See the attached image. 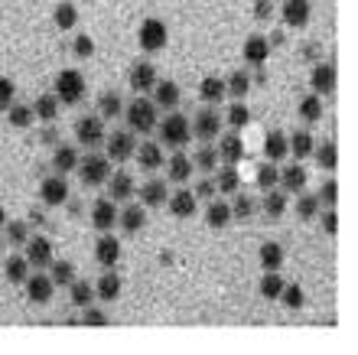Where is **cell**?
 <instances>
[{
    "mask_svg": "<svg viewBox=\"0 0 358 355\" xmlns=\"http://www.w3.org/2000/svg\"><path fill=\"white\" fill-rule=\"evenodd\" d=\"M7 121H10V127L27 131V127L36 121V118H33V108H27V104H10V108H7Z\"/></svg>",
    "mask_w": 358,
    "mask_h": 355,
    "instance_id": "44",
    "label": "cell"
},
{
    "mask_svg": "<svg viewBox=\"0 0 358 355\" xmlns=\"http://www.w3.org/2000/svg\"><path fill=\"white\" fill-rule=\"evenodd\" d=\"M316 218H322V228H326V235H336L339 232V215H336V206H326V212L320 209V215Z\"/></svg>",
    "mask_w": 358,
    "mask_h": 355,
    "instance_id": "56",
    "label": "cell"
},
{
    "mask_svg": "<svg viewBox=\"0 0 358 355\" xmlns=\"http://www.w3.org/2000/svg\"><path fill=\"white\" fill-rule=\"evenodd\" d=\"M280 17H283V23H287L290 29H303L306 23H310V17H313L310 0H283Z\"/></svg>",
    "mask_w": 358,
    "mask_h": 355,
    "instance_id": "15",
    "label": "cell"
},
{
    "mask_svg": "<svg viewBox=\"0 0 358 355\" xmlns=\"http://www.w3.org/2000/svg\"><path fill=\"white\" fill-rule=\"evenodd\" d=\"M76 167H78V150L69 147V144H59L56 153H52V169L66 176V173H72Z\"/></svg>",
    "mask_w": 358,
    "mask_h": 355,
    "instance_id": "32",
    "label": "cell"
},
{
    "mask_svg": "<svg viewBox=\"0 0 358 355\" xmlns=\"http://www.w3.org/2000/svg\"><path fill=\"white\" fill-rule=\"evenodd\" d=\"M49 267H52L49 281L56 284V287H69V284L76 281V264H72V261H52Z\"/></svg>",
    "mask_w": 358,
    "mask_h": 355,
    "instance_id": "46",
    "label": "cell"
},
{
    "mask_svg": "<svg viewBox=\"0 0 358 355\" xmlns=\"http://www.w3.org/2000/svg\"><path fill=\"white\" fill-rule=\"evenodd\" d=\"M166 39H170V33H166V23L157 17L143 20L141 29H137V43H141L143 53H160V49H166Z\"/></svg>",
    "mask_w": 358,
    "mask_h": 355,
    "instance_id": "6",
    "label": "cell"
},
{
    "mask_svg": "<svg viewBox=\"0 0 358 355\" xmlns=\"http://www.w3.org/2000/svg\"><path fill=\"white\" fill-rule=\"evenodd\" d=\"M23 287H27V297L29 303H36V307H46L49 300H52V290H56V284L49 281V274H33L29 271V277L23 281Z\"/></svg>",
    "mask_w": 358,
    "mask_h": 355,
    "instance_id": "11",
    "label": "cell"
},
{
    "mask_svg": "<svg viewBox=\"0 0 358 355\" xmlns=\"http://www.w3.org/2000/svg\"><path fill=\"white\" fill-rule=\"evenodd\" d=\"M313 153H316V163H320L326 173H332V169L339 167V147H336L332 141L316 144V147H313Z\"/></svg>",
    "mask_w": 358,
    "mask_h": 355,
    "instance_id": "39",
    "label": "cell"
},
{
    "mask_svg": "<svg viewBox=\"0 0 358 355\" xmlns=\"http://www.w3.org/2000/svg\"><path fill=\"white\" fill-rule=\"evenodd\" d=\"M124 118H127V127H131L134 134H150L153 127H157V121H160V108L153 104V98L137 95V98L124 108Z\"/></svg>",
    "mask_w": 358,
    "mask_h": 355,
    "instance_id": "1",
    "label": "cell"
},
{
    "mask_svg": "<svg viewBox=\"0 0 358 355\" xmlns=\"http://www.w3.org/2000/svg\"><path fill=\"white\" fill-rule=\"evenodd\" d=\"M212 183H215V193H238L241 189V176H238V169L231 163L218 167V176Z\"/></svg>",
    "mask_w": 358,
    "mask_h": 355,
    "instance_id": "38",
    "label": "cell"
},
{
    "mask_svg": "<svg viewBox=\"0 0 358 355\" xmlns=\"http://www.w3.org/2000/svg\"><path fill=\"white\" fill-rule=\"evenodd\" d=\"M134 147H137V137H134V131H114L104 137V157L111 160V163H124V160L134 157Z\"/></svg>",
    "mask_w": 358,
    "mask_h": 355,
    "instance_id": "8",
    "label": "cell"
},
{
    "mask_svg": "<svg viewBox=\"0 0 358 355\" xmlns=\"http://www.w3.org/2000/svg\"><path fill=\"white\" fill-rule=\"evenodd\" d=\"M157 131H160V141L173 150H182L189 141H192V127H189L186 114H166L163 121H157Z\"/></svg>",
    "mask_w": 358,
    "mask_h": 355,
    "instance_id": "3",
    "label": "cell"
},
{
    "mask_svg": "<svg viewBox=\"0 0 358 355\" xmlns=\"http://www.w3.org/2000/svg\"><path fill=\"white\" fill-rule=\"evenodd\" d=\"M192 169H199V173H215L218 169V150L215 147H199L196 157H192Z\"/></svg>",
    "mask_w": 358,
    "mask_h": 355,
    "instance_id": "42",
    "label": "cell"
},
{
    "mask_svg": "<svg viewBox=\"0 0 358 355\" xmlns=\"http://www.w3.org/2000/svg\"><path fill=\"white\" fill-rule=\"evenodd\" d=\"M310 88H313V95H320V98L336 92V66H332V62H320L310 75Z\"/></svg>",
    "mask_w": 358,
    "mask_h": 355,
    "instance_id": "20",
    "label": "cell"
},
{
    "mask_svg": "<svg viewBox=\"0 0 358 355\" xmlns=\"http://www.w3.org/2000/svg\"><path fill=\"white\" fill-rule=\"evenodd\" d=\"M82 323H85V326H108V313H104V309H98L94 303H88Z\"/></svg>",
    "mask_w": 358,
    "mask_h": 355,
    "instance_id": "54",
    "label": "cell"
},
{
    "mask_svg": "<svg viewBox=\"0 0 358 355\" xmlns=\"http://www.w3.org/2000/svg\"><path fill=\"white\" fill-rule=\"evenodd\" d=\"M150 92H153V104H157L160 111H173L179 104V98H182V92H179V85L173 82V78H163V82L157 78V85H153Z\"/></svg>",
    "mask_w": 358,
    "mask_h": 355,
    "instance_id": "18",
    "label": "cell"
},
{
    "mask_svg": "<svg viewBox=\"0 0 358 355\" xmlns=\"http://www.w3.org/2000/svg\"><path fill=\"white\" fill-rule=\"evenodd\" d=\"M39 199H43V206L56 209V206H66L69 202V183L62 173H56V176H46L43 183H39Z\"/></svg>",
    "mask_w": 358,
    "mask_h": 355,
    "instance_id": "9",
    "label": "cell"
},
{
    "mask_svg": "<svg viewBox=\"0 0 358 355\" xmlns=\"http://www.w3.org/2000/svg\"><path fill=\"white\" fill-rule=\"evenodd\" d=\"M257 261L264 271H280L283 267V248L277 242H264L261 244V251H257Z\"/></svg>",
    "mask_w": 358,
    "mask_h": 355,
    "instance_id": "37",
    "label": "cell"
},
{
    "mask_svg": "<svg viewBox=\"0 0 358 355\" xmlns=\"http://www.w3.org/2000/svg\"><path fill=\"white\" fill-rule=\"evenodd\" d=\"M134 160H137V167L147 169V173H157V169L163 167V147L157 141H143L134 147Z\"/></svg>",
    "mask_w": 358,
    "mask_h": 355,
    "instance_id": "16",
    "label": "cell"
},
{
    "mask_svg": "<svg viewBox=\"0 0 358 355\" xmlns=\"http://www.w3.org/2000/svg\"><path fill=\"white\" fill-rule=\"evenodd\" d=\"M192 137H199V141H215L218 134H222V127H225V114L218 111V104H206L202 111H196V118H192Z\"/></svg>",
    "mask_w": 358,
    "mask_h": 355,
    "instance_id": "4",
    "label": "cell"
},
{
    "mask_svg": "<svg viewBox=\"0 0 358 355\" xmlns=\"http://www.w3.org/2000/svg\"><path fill=\"white\" fill-rule=\"evenodd\" d=\"M322 209L320 196H313V193H296V218H303V222H310V218H316Z\"/></svg>",
    "mask_w": 358,
    "mask_h": 355,
    "instance_id": "43",
    "label": "cell"
},
{
    "mask_svg": "<svg viewBox=\"0 0 358 355\" xmlns=\"http://www.w3.org/2000/svg\"><path fill=\"white\" fill-rule=\"evenodd\" d=\"M69 293H72V307H78V309H85L88 303H94V284H88V281H72L69 284Z\"/></svg>",
    "mask_w": 358,
    "mask_h": 355,
    "instance_id": "40",
    "label": "cell"
},
{
    "mask_svg": "<svg viewBox=\"0 0 358 355\" xmlns=\"http://www.w3.org/2000/svg\"><path fill=\"white\" fill-rule=\"evenodd\" d=\"M94 261L101 267H114L121 261V242L114 238L111 232H98V242H94Z\"/></svg>",
    "mask_w": 358,
    "mask_h": 355,
    "instance_id": "13",
    "label": "cell"
},
{
    "mask_svg": "<svg viewBox=\"0 0 358 355\" xmlns=\"http://www.w3.org/2000/svg\"><path fill=\"white\" fill-rule=\"evenodd\" d=\"M261 209H264V215L271 218V222H280L283 212H287V193L277 186L264 189V199H261Z\"/></svg>",
    "mask_w": 358,
    "mask_h": 355,
    "instance_id": "27",
    "label": "cell"
},
{
    "mask_svg": "<svg viewBox=\"0 0 358 355\" xmlns=\"http://www.w3.org/2000/svg\"><path fill=\"white\" fill-rule=\"evenodd\" d=\"M121 290H124L121 274H117V271H104L101 281L94 284V300H101V303H114V300L121 297Z\"/></svg>",
    "mask_w": 358,
    "mask_h": 355,
    "instance_id": "23",
    "label": "cell"
},
{
    "mask_svg": "<svg viewBox=\"0 0 358 355\" xmlns=\"http://www.w3.org/2000/svg\"><path fill=\"white\" fill-rule=\"evenodd\" d=\"M199 98L206 104H222L228 98L225 95V78H218V75H206L202 82H199Z\"/></svg>",
    "mask_w": 358,
    "mask_h": 355,
    "instance_id": "28",
    "label": "cell"
},
{
    "mask_svg": "<svg viewBox=\"0 0 358 355\" xmlns=\"http://www.w3.org/2000/svg\"><path fill=\"white\" fill-rule=\"evenodd\" d=\"M320 202L322 206H336V202H339V183H336V179H329V183L320 189Z\"/></svg>",
    "mask_w": 358,
    "mask_h": 355,
    "instance_id": "57",
    "label": "cell"
},
{
    "mask_svg": "<svg viewBox=\"0 0 358 355\" xmlns=\"http://www.w3.org/2000/svg\"><path fill=\"white\" fill-rule=\"evenodd\" d=\"M43 144H56V131H46V134H43Z\"/></svg>",
    "mask_w": 358,
    "mask_h": 355,
    "instance_id": "61",
    "label": "cell"
},
{
    "mask_svg": "<svg viewBox=\"0 0 358 355\" xmlns=\"http://www.w3.org/2000/svg\"><path fill=\"white\" fill-rule=\"evenodd\" d=\"M218 141V160H222V163H231V167H235V163H241V160H245V141H241V134L238 131H231V134H218L215 137Z\"/></svg>",
    "mask_w": 358,
    "mask_h": 355,
    "instance_id": "14",
    "label": "cell"
},
{
    "mask_svg": "<svg viewBox=\"0 0 358 355\" xmlns=\"http://www.w3.org/2000/svg\"><path fill=\"white\" fill-rule=\"evenodd\" d=\"M277 179H280V169H277L271 160H267L264 167L257 169V186H261V189H271V186H277Z\"/></svg>",
    "mask_w": 358,
    "mask_h": 355,
    "instance_id": "52",
    "label": "cell"
},
{
    "mask_svg": "<svg viewBox=\"0 0 358 355\" xmlns=\"http://www.w3.org/2000/svg\"><path fill=\"white\" fill-rule=\"evenodd\" d=\"M131 196H137V186H134L131 173H114V176H108V199L127 202Z\"/></svg>",
    "mask_w": 358,
    "mask_h": 355,
    "instance_id": "25",
    "label": "cell"
},
{
    "mask_svg": "<svg viewBox=\"0 0 358 355\" xmlns=\"http://www.w3.org/2000/svg\"><path fill=\"white\" fill-rule=\"evenodd\" d=\"M166 163V179H173V183H189L192 179V157H186L182 150H176L170 160H163Z\"/></svg>",
    "mask_w": 358,
    "mask_h": 355,
    "instance_id": "22",
    "label": "cell"
},
{
    "mask_svg": "<svg viewBox=\"0 0 358 355\" xmlns=\"http://www.w3.org/2000/svg\"><path fill=\"white\" fill-rule=\"evenodd\" d=\"M280 300H283V307H287V309H303V303H306V293H303L300 284H283Z\"/></svg>",
    "mask_w": 358,
    "mask_h": 355,
    "instance_id": "51",
    "label": "cell"
},
{
    "mask_svg": "<svg viewBox=\"0 0 358 355\" xmlns=\"http://www.w3.org/2000/svg\"><path fill=\"white\" fill-rule=\"evenodd\" d=\"M3 271H7L10 284H23L29 277V261L27 258H10V261L3 264Z\"/></svg>",
    "mask_w": 358,
    "mask_h": 355,
    "instance_id": "50",
    "label": "cell"
},
{
    "mask_svg": "<svg viewBox=\"0 0 358 355\" xmlns=\"http://www.w3.org/2000/svg\"><path fill=\"white\" fill-rule=\"evenodd\" d=\"M280 290H283V277L277 271H264L261 277V297L264 300H280Z\"/></svg>",
    "mask_w": 358,
    "mask_h": 355,
    "instance_id": "49",
    "label": "cell"
},
{
    "mask_svg": "<svg viewBox=\"0 0 358 355\" xmlns=\"http://www.w3.org/2000/svg\"><path fill=\"white\" fill-rule=\"evenodd\" d=\"M290 153V147H287V134L283 131H271L264 137V157L271 160V163H280L283 157Z\"/></svg>",
    "mask_w": 358,
    "mask_h": 355,
    "instance_id": "33",
    "label": "cell"
},
{
    "mask_svg": "<svg viewBox=\"0 0 358 355\" xmlns=\"http://www.w3.org/2000/svg\"><path fill=\"white\" fill-rule=\"evenodd\" d=\"M255 209H257L255 199L238 189V193H235V202H231V218H238V222H248V218L255 215Z\"/></svg>",
    "mask_w": 358,
    "mask_h": 355,
    "instance_id": "45",
    "label": "cell"
},
{
    "mask_svg": "<svg viewBox=\"0 0 358 355\" xmlns=\"http://www.w3.org/2000/svg\"><path fill=\"white\" fill-rule=\"evenodd\" d=\"M141 206L143 209H157L166 202V179H150V183H143L141 189Z\"/></svg>",
    "mask_w": 358,
    "mask_h": 355,
    "instance_id": "29",
    "label": "cell"
},
{
    "mask_svg": "<svg viewBox=\"0 0 358 355\" xmlns=\"http://www.w3.org/2000/svg\"><path fill=\"white\" fill-rule=\"evenodd\" d=\"M306 179H310V173H306V167H300V160L293 163V167H283L280 169V189L283 193H303L306 189Z\"/></svg>",
    "mask_w": 358,
    "mask_h": 355,
    "instance_id": "24",
    "label": "cell"
},
{
    "mask_svg": "<svg viewBox=\"0 0 358 355\" xmlns=\"http://www.w3.org/2000/svg\"><path fill=\"white\" fill-rule=\"evenodd\" d=\"M59 108H62V104H59L56 95H39L36 104H33V118H36V121L52 124L59 118Z\"/></svg>",
    "mask_w": 358,
    "mask_h": 355,
    "instance_id": "34",
    "label": "cell"
},
{
    "mask_svg": "<svg viewBox=\"0 0 358 355\" xmlns=\"http://www.w3.org/2000/svg\"><path fill=\"white\" fill-rule=\"evenodd\" d=\"M235 222L231 218V206L228 202H222V199H208V209H206V225L208 228H215V232H222V228H228V225Z\"/></svg>",
    "mask_w": 358,
    "mask_h": 355,
    "instance_id": "26",
    "label": "cell"
},
{
    "mask_svg": "<svg viewBox=\"0 0 358 355\" xmlns=\"http://www.w3.org/2000/svg\"><path fill=\"white\" fill-rule=\"evenodd\" d=\"M117 225H121L127 235L143 232V225H147V209L143 206H127L124 212H117Z\"/></svg>",
    "mask_w": 358,
    "mask_h": 355,
    "instance_id": "30",
    "label": "cell"
},
{
    "mask_svg": "<svg viewBox=\"0 0 358 355\" xmlns=\"http://www.w3.org/2000/svg\"><path fill=\"white\" fill-rule=\"evenodd\" d=\"M225 124H231V131H241V127H248L251 124V111H248L245 102H235L231 108L225 111Z\"/></svg>",
    "mask_w": 358,
    "mask_h": 355,
    "instance_id": "47",
    "label": "cell"
},
{
    "mask_svg": "<svg viewBox=\"0 0 358 355\" xmlns=\"http://www.w3.org/2000/svg\"><path fill=\"white\" fill-rule=\"evenodd\" d=\"M117 202L114 199H98L92 206V228L94 232H114V225H117Z\"/></svg>",
    "mask_w": 358,
    "mask_h": 355,
    "instance_id": "12",
    "label": "cell"
},
{
    "mask_svg": "<svg viewBox=\"0 0 358 355\" xmlns=\"http://www.w3.org/2000/svg\"><path fill=\"white\" fill-rule=\"evenodd\" d=\"M52 20H56V27L59 29H76V23H78V10H76V4H59L56 7V13H52Z\"/></svg>",
    "mask_w": 358,
    "mask_h": 355,
    "instance_id": "48",
    "label": "cell"
},
{
    "mask_svg": "<svg viewBox=\"0 0 358 355\" xmlns=\"http://www.w3.org/2000/svg\"><path fill=\"white\" fill-rule=\"evenodd\" d=\"M124 114V102L117 92H104L101 98H98V118L101 121H114V118H121Z\"/></svg>",
    "mask_w": 358,
    "mask_h": 355,
    "instance_id": "36",
    "label": "cell"
},
{
    "mask_svg": "<svg viewBox=\"0 0 358 355\" xmlns=\"http://www.w3.org/2000/svg\"><path fill=\"white\" fill-rule=\"evenodd\" d=\"M76 169L85 186H104L108 176H111V160L104 157V153H92V150H88V157H78Z\"/></svg>",
    "mask_w": 358,
    "mask_h": 355,
    "instance_id": "5",
    "label": "cell"
},
{
    "mask_svg": "<svg viewBox=\"0 0 358 355\" xmlns=\"http://www.w3.org/2000/svg\"><path fill=\"white\" fill-rule=\"evenodd\" d=\"M267 59H271V39L255 33V36L245 39V62L248 66H264Z\"/></svg>",
    "mask_w": 358,
    "mask_h": 355,
    "instance_id": "21",
    "label": "cell"
},
{
    "mask_svg": "<svg viewBox=\"0 0 358 355\" xmlns=\"http://www.w3.org/2000/svg\"><path fill=\"white\" fill-rule=\"evenodd\" d=\"M192 193H196V199H212L215 196V183H212V179H202Z\"/></svg>",
    "mask_w": 358,
    "mask_h": 355,
    "instance_id": "59",
    "label": "cell"
},
{
    "mask_svg": "<svg viewBox=\"0 0 358 355\" xmlns=\"http://www.w3.org/2000/svg\"><path fill=\"white\" fill-rule=\"evenodd\" d=\"M166 206H170V212L176 215V218H192V215H196V209H199V199H196V193H192V189L179 186L176 193H170V196H166Z\"/></svg>",
    "mask_w": 358,
    "mask_h": 355,
    "instance_id": "17",
    "label": "cell"
},
{
    "mask_svg": "<svg viewBox=\"0 0 358 355\" xmlns=\"http://www.w3.org/2000/svg\"><path fill=\"white\" fill-rule=\"evenodd\" d=\"M3 232H7L10 244H27V238H29L27 225H23V222H10V218H7V225H3Z\"/></svg>",
    "mask_w": 358,
    "mask_h": 355,
    "instance_id": "53",
    "label": "cell"
},
{
    "mask_svg": "<svg viewBox=\"0 0 358 355\" xmlns=\"http://www.w3.org/2000/svg\"><path fill=\"white\" fill-rule=\"evenodd\" d=\"M271 13H273V0H257L255 4V17L257 20H271Z\"/></svg>",
    "mask_w": 358,
    "mask_h": 355,
    "instance_id": "60",
    "label": "cell"
},
{
    "mask_svg": "<svg viewBox=\"0 0 358 355\" xmlns=\"http://www.w3.org/2000/svg\"><path fill=\"white\" fill-rule=\"evenodd\" d=\"M287 147H290V153L296 160H306V157H313L316 137H313L310 131H296V134H290V137H287Z\"/></svg>",
    "mask_w": 358,
    "mask_h": 355,
    "instance_id": "35",
    "label": "cell"
},
{
    "mask_svg": "<svg viewBox=\"0 0 358 355\" xmlns=\"http://www.w3.org/2000/svg\"><path fill=\"white\" fill-rule=\"evenodd\" d=\"M296 114H300L306 124H316L322 118V98H320V95H306V98H300Z\"/></svg>",
    "mask_w": 358,
    "mask_h": 355,
    "instance_id": "41",
    "label": "cell"
},
{
    "mask_svg": "<svg viewBox=\"0 0 358 355\" xmlns=\"http://www.w3.org/2000/svg\"><path fill=\"white\" fill-rule=\"evenodd\" d=\"M52 88H56L52 95L59 98V104H78L82 98H85V92H88L85 75L78 72V69H62V72L56 75Z\"/></svg>",
    "mask_w": 358,
    "mask_h": 355,
    "instance_id": "2",
    "label": "cell"
},
{
    "mask_svg": "<svg viewBox=\"0 0 358 355\" xmlns=\"http://www.w3.org/2000/svg\"><path fill=\"white\" fill-rule=\"evenodd\" d=\"M17 98V85L10 82V78H0V111H7L10 104Z\"/></svg>",
    "mask_w": 358,
    "mask_h": 355,
    "instance_id": "55",
    "label": "cell"
},
{
    "mask_svg": "<svg viewBox=\"0 0 358 355\" xmlns=\"http://www.w3.org/2000/svg\"><path fill=\"white\" fill-rule=\"evenodd\" d=\"M27 258L29 267H36V271H43V267H49L52 264V242H49L46 235H33V238H27Z\"/></svg>",
    "mask_w": 358,
    "mask_h": 355,
    "instance_id": "10",
    "label": "cell"
},
{
    "mask_svg": "<svg viewBox=\"0 0 358 355\" xmlns=\"http://www.w3.org/2000/svg\"><path fill=\"white\" fill-rule=\"evenodd\" d=\"M3 225H7V212H3V206H0V232H3Z\"/></svg>",
    "mask_w": 358,
    "mask_h": 355,
    "instance_id": "62",
    "label": "cell"
},
{
    "mask_svg": "<svg viewBox=\"0 0 358 355\" xmlns=\"http://www.w3.org/2000/svg\"><path fill=\"white\" fill-rule=\"evenodd\" d=\"M76 56L78 59H88V56H94V39L92 36H76Z\"/></svg>",
    "mask_w": 358,
    "mask_h": 355,
    "instance_id": "58",
    "label": "cell"
},
{
    "mask_svg": "<svg viewBox=\"0 0 358 355\" xmlns=\"http://www.w3.org/2000/svg\"><path fill=\"white\" fill-rule=\"evenodd\" d=\"M127 82H131V88L137 95H147L157 85V69H153V62H134L131 72H127Z\"/></svg>",
    "mask_w": 358,
    "mask_h": 355,
    "instance_id": "19",
    "label": "cell"
},
{
    "mask_svg": "<svg viewBox=\"0 0 358 355\" xmlns=\"http://www.w3.org/2000/svg\"><path fill=\"white\" fill-rule=\"evenodd\" d=\"M248 92H251V75L245 72V69H238V72H231L225 78V95L228 98H235V102H245Z\"/></svg>",
    "mask_w": 358,
    "mask_h": 355,
    "instance_id": "31",
    "label": "cell"
},
{
    "mask_svg": "<svg viewBox=\"0 0 358 355\" xmlns=\"http://www.w3.org/2000/svg\"><path fill=\"white\" fill-rule=\"evenodd\" d=\"M104 137H108V131H104V121L98 114H85V118L76 121V141L82 144V147H88V150L101 147Z\"/></svg>",
    "mask_w": 358,
    "mask_h": 355,
    "instance_id": "7",
    "label": "cell"
}]
</instances>
